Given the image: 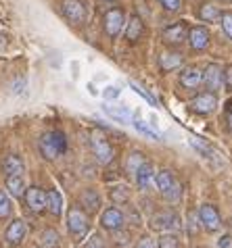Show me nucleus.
Segmentation results:
<instances>
[{"label":"nucleus","mask_w":232,"mask_h":248,"mask_svg":"<svg viewBox=\"0 0 232 248\" xmlns=\"http://www.w3.org/2000/svg\"><path fill=\"white\" fill-rule=\"evenodd\" d=\"M199 19L205 23H217V19H220V9L211 2H203L201 9H199Z\"/></svg>","instance_id":"obj_24"},{"label":"nucleus","mask_w":232,"mask_h":248,"mask_svg":"<svg viewBox=\"0 0 232 248\" xmlns=\"http://www.w3.org/2000/svg\"><path fill=\"white\" fill-rule=\"evenodd\" d=\"M25 204L30 206V211L33 213H42L46 209V192L42 188H25Z\"/></svg>","instance_id":"obj_14"},{"label":"nucleus","mask_w":232,"mask_h":248,"mask_svg":"<svg viewBox=\"0 0 232 248\" xmlns=\"http://www.w3.org/2000/svg\"><path fill=\"white\" fill-rule=\"evenodd\" d=\"M217 21L222 23L224 33L232 40V11H220V19H217Z\"/></svg>","instance_id":"obj_30"},{"label":"nucleus","mask_w":232,"mask_h":248,"mask_svg":"<svg viewBox=\"0 0 232 248\" xmlns=\"http://www.w3.org/2000/svg\"><path fill=\"white\" fill-rule=\"evenodd\" d=\"M215 107H217V96L214 92H201V94H197L193 100H190V108H193L195 113H199V115H209V113H214L215 111Z\"/></svg>","instance_id":"obj_8"},{"label":"nucleus","mask_w":232,"mask_h":248,"mask_svg":"<svg viewBox=\"0 0 232 248\" xmlns=\"http://www.w3.org/2000/svg\"><path fill=\"white\" fill-rule=\"evenodd\" d=\"M119 96V88H109L105 90V98H117Z\"/></svg>","instance_id":"obj_38"},{"label":"nucleus","mask_w":232,"mask_h":248,"mask_svg":"<svg viewBox=\"0 0 232 248\" xmlns=\"http://www.w3.org/2000/svg\"><path fill=\"white\" fill-rule=\"evenodd\" d=\"M186 38H188V25L184 21H178L163 30V42L167 46H180L182 42H186Z\"/></svg>","instance_id":"obj_9"},{"label":"nucleus","mask_w":232,"mask_h":248,"mask_svg":"<svg viewBox=\"0 0 232 248\" xmlns=\"http://www.w3.org/2000/svg\"><path fill=\"white\" fill-rule=\"evenodd\" d=\"M136 248H155V244H153V240L151 238H140L138 240V244H136Z\"/></svg>","instance_id":"obj_37"},{"label":"nucleus","mask_w":232,"mask_h":248,"mask_svg":"<svg viewBox=\"0 0 232 248\" xmlns=\"http://www.w3.org/2000/svg\"><path fill=\"white\" fill-rule=\"evenodd\" d=\"M157 246H159V248H180V240H178L176 233L166 232V233H161V236H159V242H157Z\"/></svg>","instance_id":"obj_27"},{"label":"nucleus","mask_w":232,"mask_h":248,"mask_svg":"<svg viewBox=\"0 0 232 248\" xmlns=\"http://www.w3.org/2000/svg\"><path fill=\"white\" fill-rule=\"evenodd\" d=\"M124 25H126V11L121 6H111L103 17L105 33L109 38H117L121 30H124Z\"/></svg>","instance_id":"obj_4"},{"label":"nucleus","mask_w":232,"mask_h":248,"mask_svg":"<svg viewBox=\"0 0 232 248\" xmlns=\"http://www.w3.org/2000/svg\"><path fill=\"white\" fill-rule=\"evenodd\" d=\"M217 248H232V236H222L220 240H217Z\"/></svg>","instance_id":"obj_36"},{"label":"nucleus","mask_w":232,"mask_h":248,"mask_svg":"<svg viewBox=\"0 0 232 248\" xmlns=\"http://www.w3.org/2000/svg\"><path fill=\"white\" fill-rule=\"evenodd\" d=\"M134 127H136V129H138V132H140V134H145V136H149V138H157V140H161V136H159V134H157V132H155V129H151V127H149V125H147V123H145V121H140V119H138V117H136V119H134Z\"/></svg>","instance_id":"obj_31"},{"label":"nucleus","mask_w":232,"mask_h":248,"mask_svg":"<svg viewBox=\"0 0 232 248\" xmlns=\"http://www.w3.org/2000/svg\"><path fill=\"white\" fill-rule=\"evenodd\" d=\"M159 4L167 13H178L182 9V0H159Z\"/></svg>","instance_id":"obj_32"},{"label":"nucleus","mask_w":232,"mask_h":248,"mask_svg":"<svg viewBox=\"0 0 232 248\" xmlns=\"http://www.w3.org/2000/svg\"><path fill=\"white\" fill-rule=\"evenodd\" d=\"M142 163H145V156H142V153H132L128 156V161H126L128 173H136V169H138Z\"/></svg>","instance_id":"obj_29"},{"label":"nucleus","mask_w":232,"mask_h":248,"mask_svg":"<svg viewBox=\"0 0 232 248\" xmlns=\"http://www.w3.org/2000/svg\"><path fill=\"white\" fill-rule=\"evenodd\" d=\"M46 209L50 211V215L59 217L63 213V196H61L59 190H49L46 192Z\"/></svg>","instance_id":"obj_22"},{"label":"nucleus","mask_w":232,"mask_h":248,"mask_svg":"<svg viewBox=\"0 0 232 248\" xmlns=\"http://www.w3.org/2000/svg\"><path fill=\"white\" fill-rule=\"evenodd\" d=\"M115 242H117V244H126L128 242V233H115Z\"/></svg>","instance_id":"obj_39"},{"label":"nucleus","mask_w":232,"mask_h":248,"mask_svg":"<svg viewBox=\"0 0 232 248\" xmlns=\"http://www.w3.org/2000/svg\"><path fill=\"white\" fill-rule=\"evenodd\" d=\"M111 201L115 204H124L130 201V190L126 188V186H115V188H111Z\"/></svg>","instance_id":"obj_26"},{"label":"nucleus","mask_w":232,"mask_h":248,"mask_svg":"<svg viewBox=\"0 0 232 248\" xmlns=\"http://www.w3.org/2000/svg\"><path fill=\"white\" fill-rule=\"evenodd\" d=\"M226 121H228V127H230V132H232V102L228 105V115H226Z\"/></svg>","instance_id":"obj_40"},{"label":"nucleus","mask_w":232,"mask_h":248,"mask_svg":"<svg viewBox=\"0 0 232 248\" xmlns=\"http://www.w3.org/2000/svg\"><path fill=\"white\" fill-rule=\"evenodd\" d=\"M134 177H136V186H138L140 190H149L155 184V167H153L151 163L145 161L138 169H136Z\"/></svg>","instance_id":"obj_15"},{"label":"nucleus","mask_w":232,"mask_h":248,"mask_svg":"<svg viewBox=\"0 0 232 248\" xmlns=\"http://www.w3.org/2000/svg\"><path fill=\"white\" fill-rule=\"evenodd\" d=\"M90 146H92V153H94V156H97V161L100 165H109L113 161V156H115L113 146L100 132H92L90 134Z\"/></svg>","instance_id":"obj_5"},{"label":"nucleus","mask_w":232,"mask_h":248,"mask_svg":"<svg viewBox=\"0 0 232 248\" xmlns=\"http://www.w3.org/2000/svg\"><path fill=\"white\" fill-rule=\"evenodd\" d=\"M105 111L111 115V117H115L117 121H126L128 117H130V111H128V108H111V107H105Z\"/></svg>","instance_id":"obj_33"},{"label":"nucleus","mask_w":232,"mask_h":248,"mask_svg":"<svg viewBox=\"0 0 232 248\" xmlns=\"http://www.w3.org/2000/svg\"><path fill=\"white\" fill-rule=\"evenodd\" d=\"M126 40L128 42H136V40L142 38V33H145V23H142V19L138 15H132L130 19H126Z\"/></svg>","instance_id":"obj_17"},{"label":"nucleus","mask_w":232,"mask_h":248,"mask_svg":"<svg viewBox=\"0 0 232 248\" xmlns=\"http://www.w3.org/2000/svg\"><path fill=\"white\" fill-rule=\"evenodd\" d=\"M153 230H178L180 223H178V217L174 215V213H159V215L153 217Z\"/></svg>","instance_id":"obj_18"},{"label":"nucleus","mask_w":232,"mask_h":248,"mask_svg":"<svg viewBox=\"0 0 232 248\" xmlns=\"http://www.w3.org/2000/svg\"><path fill=\"white\" fill-rule=\"evenodd\" d=\"M13 213V202H11V196L6 194L4 190H0V219L9 217Z\"/></svg>","instance_id":"obj_28"},{"label":"nucleus","mask_w":232,"mask_h":248,"mask_svg":"<svg viewBox=\"0 0 232 248\" xmlns=\"http://www.w3.org/2000/svg\"><path fill=\"white\" fill-rule=\"evenodd\" d=\"M155 184H157V190L161 192V196L166 201H178L180 198V184L176 180V175L167 169H161L159 173L155 175Z\"/></svg>","instance_id":"obj_2"},{"label":"nucleus","mask_w":232,"mask_h":248,"mask_svg":"<svg viewBox=\"0 0 232 248\" xmlns=\"http://www.w3.org/2000/svg\"><path fill=\"white\" fill-rule=\"evenodd\" d=\"M2 171H4V175H23V171H25V165L21 161V156H17V155H9L2 161Z\"/></svg>","instance_id":"obj_21"},{"label":"nucleus","mask_w":232,"mask_h":248,"mask_svg":"<svg viewBox=\"0 0 232 248\" xmlns=\"http://www.w3.org/2000/svg\"><path fill=\"white\" fill-rule=\"evenodd\" d=\"M6 194L13 198H21L25 194V180L23 175H6Z\"/></svg>","instance_id":"obj_19"},{"label":"nucleus","mask_w":232,"mask_h":248,"mask_svg":"<svg viewBox=\"0 0 232 248\" xmlns=\"http://www.w3.org/2000/svg\"><path fill=\"white\" fill-rule=\"evenodd\" d=\"M209 31L205 25H195L188 30V44L193 50H205V48L209 46Z\"/></svg>","instance_id":"obj_12"},{"label":"nucleus","mask_w":232,"mask_h":248,"mask_svg":"<svg viewBox=\"0 0 232 248\" xmlns=\"http://www.w3.org/2000/svg\"><path fill=\"white\" fill-rule=\"evenodd\" d=\"M40 244H42V248H54L59 244V232L52 230V227L44 230L42 233H40Z\"/></svg>","instance_id":"obj_25"},{"label":"nucleus","mask_w":232,"mask_h":248,"mask_svg":"<svg viewBox=\"0 0 232 248\" xmlns=\"http://www.w3.org/2000/svg\"><path fill=\"white\" fill-rule=\"evenodd\" d=\"M107 2H111V0H107Z\"/></svg>","instance_id":"obj_42"},{"label":"nucleus","mask_w":232,"mask_h":248,"mask_svg":"<svg viewBox=\"0 0 232 248\" xmlns=\"http://www.w3.org/2000/svg\"><path fill=\"white\" fill-rule=\"evenodd\" d=\"M80 202H82V206H84L88 213H97L100 209V196L97 194V190H90V188L82 192Z\"/></svg>","instance_id":"obj_23"},{"label":"nucleus","mask_w":232,"mask_h":248,"mask_svg":"<svg viewBox=\"0 0 232 248\" xmlns=\"http://www.w3.org/2000/svg\"><path fill=\"white\" fill-rule=\"evenodd\" d=\"M199 221L201 227L207 232H217L222 225V219H220V213H217L211 204H201L199 209Z\"/></svg>","instance_id":"obj_10"},{"label":"nucleus","mask_w":232,"mask_h":248,"mask_svg":"<svg viewBox=\"0 0 232 248\" xmlns=\"http://www.w3.org/2000/svg\"><path fill=\"white\" fill-rule=\"evenodd\" d=\"M180 86L186 88V90H197L201 86V69L184 67L180 71Z\"/></svg>","instance_id":"obj_16"},{"label":"nucleus","mask_w":232,"mask_h":248,"mask_svg":"<svg viewBox=\"0 0 232 248\" xmlns=\"http://www.w3.org/2000/svg\"><path fill=\"white\" fill-rule=\"evenodd\" d=\"M25 236H27V225L21 219H13L11 225L6 227V232H4V240L11 246H19L25 240Z\"/></svg>","instance_id":"obj_13"},{"label":"nucleus","mask_w":232,"mask_h":248,"mask_svg":"<svg viewBox=\"0 0 232 248\" xmlns=\"http://www.w3.org/2000/svg\"><path fill=\"white\" fill-rule=\"evenodd\" d=\"M132 88H134V90H136V92H138V94H142V96H145V98H147L149 102H151V105H157V100H155V98H153V96H151V94H149L147 90H142V88H140L138 84H132Z\"/></svg>","instance_id":"obj_35"},{"label":"nucleus","mask_w":232,"mask_h":248,"mask_svg":"<svg viewBox=\"0 0 232 248\" xmlns=\"http://www.w3.org/2000/svg\"><path fill=\"white\" fill-rule=\"evenodd\" d=\"M124 221H126L124 213H121L119 209H115V206H109V209H105L103 213H100V225H103L105 230H109V232L121 230Z\"/></svg>","instance_id":"obj_11"},{"label":"nucleus","mask_w":232,"mask_h":248,"mask_svg":"<svg viewBox=\"0 0 232 248\" xmlns=\"http://www.w3.org/2000/svg\"><path fill=\"white\" fill-rule=\"evenodd\" d=\"M40 153L46 161H54V158H59L61 155H65L67 150V138L63 132H59V129H54V132H46L42 138H40Z\"/></svg>","instance_id":"obj_1"},{"label":"nucleus","mask_w":232,"mask_h":248,"mask_svg":"<svg viewBox=\"0 0 232 248\" xmlns=\"http://www.w3.org/2000/svg\"><path fill=\"white\" fill-rule=\"evenodd\" d=\"M67 230L73 238H84L88 230H90V221H88V215L80 206H71L69 213H67Z\"/></svg>","instance_id":"obj_3"},{"label":"nucleus","mask_w":232,"mask_h":248,"mask_svg":"<svg viewBox=\"0 0 232 248\" xmlns=\"http://www.w3.org/2000/svg\"><path fill=\"white\" fill-rule=\"evenodd\" d=\"M184 59L180 52H161L159 54V67L161 71H174V69L182 67Z\"/></svg>","instance_id":"obj_20"},{"label":"nucleus","mask_w":232,"mask_h":248,"mask_svg":"<svg viewBox=\"0 0 232 248\" xmlns=\"http://www.w3.org/2000/svg\"><path fill=\"white\" fill-rule=\"evenodd\" d=\"M201 84L207 88V92H217V90H222V86H224V71H222V67L220 65H215V63H211L205 67V71H201Z\"/></svg>","instance_id":"obj_7"},{"label":"nucleus","mask_w":232,"mask_h":248,"mask_svg":"<svg viewBox=\"0 0 232 248\" xmlns=\"http://www.w3.org/2000/svg\"><path fill=\"white\" fill-rule=\"evenodd\" d=\"M217 2H228V0H217Z\"/></svg>","instance_id":"obj_41"},{"label":"nucleus","mask_w":232,"mask_h":248,"mask_svg":"<svg viewBox=\"0 0 232 248\" xmlns=\"http://www.w3.org/2000/svg\"><path fill=\"white\" fill-rule=\"evenodd\" d=\"M61 13H63V17L73 25H82L88 15L84 0H61Z\"/></svg>","instance_id":"obj_6"},{"label":"nucleus","mask_w":232,"mask_h":248,"mask_svg":"<svg viewBox=\"0 0 232 248\" xmlns=\"http://www.w3.org/2000/svg\"><path fill=\"white\" fill-rule=\"evenodd\" d=\"M84 248H105V240L99 236V233H92L90 238H88V242L84 244Z\"/></svg>","instance_id":"obj_34"}]
</instances>
